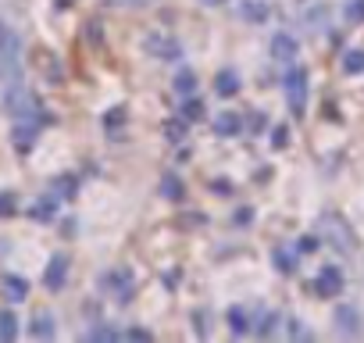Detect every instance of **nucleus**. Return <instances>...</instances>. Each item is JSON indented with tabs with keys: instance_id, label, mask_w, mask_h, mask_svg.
<instances>
[{
	"instance_id": "1",
	"label": "nucleus",
	"mask_w": 364,
	"mask_h": 343,
	"mask_svg": "<svg viewBox=\"0 0 364 343\" xmlns=\"http://www.w3.org/2000/svg\"><path fill=\"white\" fill-rule=\"evenodd\" d=\"M4 107H8V115H11L15 122H40V125L50 122V115L43 111L40 97H36L22 79H15V83L4 86Z\"/></svg>"
},
{
	"instance_id": "2",
	"label": "nucleus",
	"mask_w": 364,
	"mask_h": 343,
	"mask_svg": "<svg viewBox=\"0 0 364 343\" xmlns=\"http://www.w3.org/2000/svg\"><path fill=\"white\" fill-rule=\"evenodd\" d=\"M279 86H282V97H286L293 118H304V111H307V97H311L307 68H300V61H296V65H286L282 75H279Z\"/></svg>"
},
{
	"instance_id": "3",
	"label": "nucleus",
	"mask_w": 364,
	"mask_h": 343,
	"mask_svg": "<svg viewBox=\"0 0 364 343\" xmlns=\"http://www.w3.org/2000/svg\"><path fill=\"white\" fill-rule=\"evenodd\" d=\"M143 51H146L154 61H161V65H178L182 58H186V47H182V40H178L175 33H164V29L150 33V36L143 40Z\"/></svg>"
},
{
	"instance_id": "4",
	"label": "nucleus",
	"mask_w": 364,
	"mask_h": 343,
	"mask_svg": "<svg viewBox=\"0 0 364 343\" xmlns=\"http://www.w3.org/2000/svg\"><path fill=\"white\" fill-rule=\"evenodd\" d=\"M100 286H104V293H107L114 304H129V300L136 297V275H132L129 268H111V272H104V275H100Z\"/></svg>"
},
{
	"instance_id": "5",
	"label": "nucleus",
	"mask_w": 364,
	"mask_h": 343,
	"mask_svg": "<svg viewBox=\"0 0 364 343\" xmlns=\"http://www.w3.org/2000/svg\"><path fill=\"white\" fill-rule=\"evenodd\" d=\"M343 290H346V275H343V268H339V265H321L318 275H314V293L325 297V300H332V297H339Z\"/></svg>"
},
{
	"instance_id": "6",
	"label": "nucleus",
	"mask_w": 364,
	"mask_h": 343,
	"mask_svg": "<svg viewBox=\"0 0 364 343\" xmlns=\"http://www.w3.org/2000/svg\"><path fill=\"white\" fill-rule=\"evenodd\" d=\"M268 47H272V58H275V65H282V68L300 61V40H296L293 33H275Z\"/></svg>"
},
{
	"instance_id": "7",
	"label": "nucleus",
	"mask_w": 364,
	"mask_h": 343,
	"mask_svg": "<svg viewBox=\"0 0 364 343\" xmlns=\"http://www.w3.org/2000/svg\"><path fill=\"white\" fill-rule=\"evenodd\" d=\"M68 254H54L50 261H47V268H43V286L50 290V293H61L65 290V283H68Z\"/></svg>"
},
{
	"instance_id": "8",
	"label": "nucleus",
	"mask_w": 364,
	"mask_h": 343,
	"mask_svg": "<svg viewBox=\"0 0 364 343\" xmlns=\"http://www.w3.org/2000/svg\"><path fill=\"white\" fill-rule=\"evenodd\" d=\"M325 226H328V229H325V236L336 243V250H353V247H357V236L350 233V226H346L343 218L325 215Z\"/></svg>"
},
{
	"instance_id": "9",
	"label": "nucleus",
	"mask_w": 364,
	"mask_h": 343,
	"mask_svg": "<svg viewBox=\"0 0 364 343\" xmlns=\"http://www.w3.org/2000/svg\"><path fill=\"white\" fill-rule=\"evenodd\" d=\"M40 122H15V129H11V143H15V150L18 154H29L33 147H36V136H40Z\"/></svg>"
},
{
	"instance_id": "10",
	"label": "nucleus",
	"mask_w": 364,
	"mask_h": 343,
	"mask_svg": "<svg viewBox=\"0 0 364 343\" xmlns=\"http://www.w3.org/2000/svg\"><path fill=\"white\" fill-rule=\"evenodd\" d=\"M225 325H229L232 336H250V332H254V315H250L243 304H232V307L225 311Z\"/></svg>"
},
{
	"instance_id": "11",
	"label": "nucleus",
	"mask_w": 364,
	"mask_h": 343,
	"mask_svg": "<svg viewBox=\"0 0 364 343\" xmlns=\"http://www.w3.org/2000/svg\"><path fill=\"white\" fill-rule=\"evenodd\" d=\"M0 58H18L22 61V36L0 19Z\"/></svg>"
},
{
	"instance_id": "12",
	"label": "nucleus",
	"mask_w": 364,
	"mask_h": 343,
	"mask_svg": "<svg viewBox=\"0 0 364 343\" xmlns=\"http://www.w3.org/2000/svg\"><path fill=\"white\" fill-rule=\"evenodd\" d=\"M29 336H33V339H54V336H58L54 315H50V311H36L33 322H29Z\"/></svg>"
},
{
	"instance_id": "13",
	"label": "nucleus",
	"mask_w": 364,
	"mask_h": 343,
	"mask_svg": "<svg viewBox=\"0 0 364 343\" xmlns=\"http://www.w3.org/2000/svg\"><path fill=\"white\" fill-rule=\"evenodd\" d=\"M268 15H272L268 0H243V4H240V19L250 22V26H264Z\"/></svg>"
},
{
	"instance_id": "14",
	"label": "nucleus",
	"mask_w": 364,
	"mask_h": 343,
	"mask_svg": "<svg viewBox=\"0 0 364 343\" xmlns=\"http://www.w3.org/2000/svg\"><path fill=\"white\" fill-rule=\"evenodd\" d=\"M215 132H218L222 139L240 136V132H243V115H240V111H222V115L215 118Z\"/></svg>"
},
{
	"instance_id": "15",
	"label": "nucleus",
	"mask_w": 364,
	"mask_h": 343,
	"mask_svg": "<svg viewBox=\"0 0 364 343\" xmlns=\"http://www.w3.org/2000/svg\"><path fill=\"white\" fill-rule=\"evenodd\" d=\"M240 86H243V83H240V72H236V68H222V72L215 75V93H218V97H236Z\"/></svg>"
},
{
	"instance_id": "16",
	"label": "nucleus",
	"mask_w": 364,
	"mask_h": 343,
	"mask_svg": "<svg viewBox=\"0 0 364 343\" xmlns=\"http://www.w3.org/2000/svg\"><path fill=\"white\" fill-rule=\"evenodd\" d=\"M272 265H275L279 275H293L300 268V254L296 250H286V247H275L272 250Z\"/></svg>"
},
{
	"instance_id": "17",
	"label": "nucleus",
	"mask_w": 364,
	"mask_h": 343,
	"mask_svg": "<svg viewBox=\"0 0 364 343\" xmlns=\"http://www.w3.org/2000/svg\"><path fill=\"white\" fill-rule=\"evenodd\" d=\"M197 86H200V79H197V72H193V68H178V72H175V79H171V90H175L178 97H193V93H197Z\"/></svg>"
},
{
	"instance_id": "18",
	"label": "nucleus",
	"mask_w": 364,
	"mask_h": 343,
	"mask_svg": "<svg viewBox=\"0 0 364 343\" xmlns=\"http://www.w3.org/2000/svg\"><path fill=\"white\" fill-rule=\"evenodd\" d=\"M50 194L65 204V201H75V194H79V176H72V172H68V176H58L54 183H50Z\"/></svg>"
},
{
	"instance_id": "19",
	"label": "nucleus",
	"mask_w": 364,
	"mask_h": 343,
	"mask_svg": "<svg viewBox=\"0 0 364 343\" xmlns=\"http://www.w3.org/2000/svg\"><path fill=\"white\" fill-rule=\"evenodd\" d=\"M336 329L339 332H346V336H353V332H360V318H357V307H350V304H343V307H336Z\"/></svg>"
},
{
	"instance_id": "20",
	"label": "nucleus",
	"mask_w": 364,
	"mask_h": 343,
	"mask_svg": "<svg viewBox=\"0 0 364 343\" xmlns=\"http://www.w3.org/2000/svg\"><path fill=\"white\" fill-rule=\"evenodd\" d=\"M282 315L279 311H264V315H254V336H275L282 329Z\"/></svg>"
},
{
	"instance_id": "21",
	"label": "nucleus",
	"mask_w": 364,
	"mask_h": 343,
	"mask_svg": "<svg viewBox=\"0 0 364 343\" xmlns=\"http://www.w3.org/2000/svg\"><path fill=\"white\" fill-rule=\"evenodd\" d=\"M4 297L11 300V304H22L26 297H29V279H22V275H4Z\"/></svg>"
},
{
	"instance_id": "22",
	"label": "nucleus",
	"mask_w": 364,
	"mask_h": 343,
	"mask_svg": "<svg viewBox=\"0 0 364 343\" xmlns=\"http://www.w3.org/2000/svg\"><path fill=\"white\" fill-rule=\"evenodd\" d=\"M178 115L186 118L190 125H197V122H204V115H208V111H204V100L193 93V97H182V107H178Z\"/></svg>"
},
{
	"instance_id": "23",
	"label": "nucleus",
	"mask_w": 364,
	"mask_h": 343,
	"mask_svg": "<svg viewBox=\"0 0 364 343\" xmlns=\"http://www.w3.org/2000/svg\"><path fill=\"white\" fill-rule=\"evenodd\" d=\"M58 204H61V201H58V197L47 190V194H43V197L33 204V218H40V222H50V218L58 215Z\"/></svg>"
},
{
	"instance_id": "24",
	"label": "nucleus",
	"mask_w": 364,
	"mask_h": 343,
	"mask_svg": "<svg viewBox=\"0 0 364 343\" xmlns=\"http://www.w3.org/2000/svg\"><path fill=\"white\" fill-rule=\"evenodd\" d=\"M22 325H18V315L15 311H0V343H11L18 339Z\"/></svg>"
},
{
	"instance_id": "25",
	"label": "nucleus",
	"mask_w": 364,
	"mask_h": 343,
	"mask_svg": "<svg viewBox=\"0 0 364 343\" xmlns=\"http://www.w3.org/2000/svg\"><path fill=\"white\" fill-rule=\"evenodd\" d=\"M161 194H164V201H182V197H186V186H182V179L175 176V172H164Z\"/></svg>"
},
{
	"instance_id": "26",
	"label": "nucleus",
	"mask_w": 364,
	"mask_h": 343,
	"mask_svg": "<svg viewBox=\"0 0 364 343\" xmlns=\"http://www.w3.org/2000/svg\"><path fill=\"white\" fill-rule=\"evenodd\" d=\"M339 65H343V72H346V75H364V51H357V47H353V51H346Z\"/></svg>"
},
{
	"instance_id": "27",
	"label": "nucleus",
	"mask_w": 364,
	"mask_h": 343,
	"mask_svg": "<svg viewBox=\"0 0 364 343\" xmlns=\"http://www.w3.org/2000/svg\"><path fill=\"white\" fill-rule=\"evenodd\" d=\"M186 125H190V122L182 118V115H178V118H168V122H164V136H168L171 143H182V139H186Z\"/></svg>"
},
{
	"instance_id": "28",
	"label": "nucleus",
	"mask_w": 364,
	"mask_h": 343,
	"mask_svg": "<svg viewBox=\"0 0 364 343\" xmlns=\"http://www.w3.org/2000/svg\"><path fill=\"white\" fill-rule=\"evenodd\" d=\"M343 19L350 26H364V0H343Z\"/></svg>"
},
{
	"instance_id": "29",
	"label": "nucleus",
	"mask_w": 364,
	"mask_h": 343,
	"mask_svg": "<svg viewBox=\"0 0 364 343\" xmlns=\"http://www.w3.org/2000/svg\"><path fill=\"white\" fill-rule=\"evenodd\" d=\"M243 129H247L250 136H254V132H264V129H268V115H264V111H250V118L243 122Z\"/></svg>"
},
{
	"instance_id": "30",
	"label": "nucleus",
	"mask_w": 364,
	"mask_h": 343,
	"mask_svg": "<svg viewBox=\"0 0 364 343\" xmlns=\"http://www.w3.org/2000/svg\"><path fill=\"white\" fill-rule=\"evenodd\" d=\"M272 150H286L289 147V125H272Z\"/></svg>"
},
{
	"instance_id": "31",
	"label": "nucleus",
	"mask_w": 364,
	"mask_h": 343,
	"mask_svg": "<svg viewBox=\"0 0 364 343\" xmlns=\"http://www.w3.org/2000/svg\"><path fill=\"white\" fill-rule=\"evenodd\" d=\"M286 332H289L293 339H311V329H307L300 318H286Z\"/></svg>"
},
{
	"instance_id": "32",
	"label": "nucleus",
	"mask_w": 364,
	"mask_h": 343,
	"mask_svg": "<svg viewBox=\"0 0 364 343\" xmlns=\"http://www.w3.org/2000/svg\"><path fill=\"white\" fill-rule=\"evenodd\" d=\"M18 211V204H15V194H0V218H11Z\"/></svg>"
},
{
	"instance_id": "33",
	"label": "nucleus",
	"mask_w": 364,
	"mask_h": 343,
	"mask_svg": "<svg viewBox=\"0 0 364 343\" xmlns=\"http://www.w3.org/2000/svg\"><path fill=\"white\" fill-rule=\"evenodd\" d=\"M318 250V236H300L296 240V254L304 258V254H314Z\"/></svg>"
},
{
	"instance_id": "34",
	"label": "nucleus",
	"mask_w": 364,
	"mask_h": 343,
	"mask_svg": "<svg viewBox=\"0 0 364 343\" xmlns=\"http://www.w3.org/2000/svg\"><path fill=\"white\" fill-rule=\"evenodd\" d=\"M125 122V111L122 107H111L107 115H104V129H114V125H122Z\"/></svg>"
},
{
	"instance_id": "35",
	"label": "nucleus",
	"mask_w": 364,
	"mask_h": 343,
	"mask_svg": "<svg viewBox=\"0 0 364 343\" xmlns=\"http://www.w3.org/2000/svg\"><path fill=\"white\" fill-rule=\"evenodd\" d=\"M90 336H93V339H118V336H122V332H118V329H114V325H97V329H93V332H90Z\"/></svg>"
},
{
	"instance_id": "36",
	"label": "nucleus",
	"mask_w": 364,
	"mask_h": 343,
	"mask_svg": "<svg viewBox=\"0 0 364 343\" xmlns=\"http://www.w3.org/2000/svg\"><path fill=\"white\" fill-rule=\"evenodd\" d=\"M122 336H129V339H150V332H146V329H139V325H132V329H125Z\"/></svg>"
},
{
	"instance_id": "37",
	"label": "nucleus",
	"mask_w": 364,
	"mask_h": 343,
	"mask_svg": "<svg viewBox=\"0 0 364 343\" xmlns=\"http://www.w3.org/2000/svg\"><path fill=\"white\" fill-rule=\"evenodd\" d=\"M247 222H254V211L250 208H240L236 211V226H247Z\"/></svg>"
},
{
	"instance_id": "38",
	"label": "nucleus",
	"mask_w": 364,
	"mask_h": 343,
	"mask_svg": "<svg viewBox=\"0 0 364 343\" xmlns=\"http://www.w3.org/2000/svg\"><path fill=\"white\" fill-rule=\"evenodd\" d=\"M161 283H164V286H168V290H175V283H178V272H175V268H171V272H168V275H161Z\"/></svg>"
},
{
	"instance_id": "39",
	"label": "nucleus",
	"mask_w": 364,
	"mask_h": 343,
	"mask_svg": "<svg viewBox=\"0 0 364 343\" xmlns=\"http://www.w3.org/2000/svg\"><path fill=\"white\" fill-rule=\"evenodd\" d=\"M208 8H222V4H229V0H204Z\"/></svg>"
}]
</instances>
